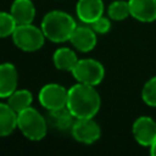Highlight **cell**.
Segmentation results:
<instances>
[{"instance_id":"obj_1","label":"cell","mask_w":156,"mask_h":156,"mask_svg":"<svg viewBox=\"0 0 156 156\" xmlns=\"http://www.w3.org/2000/svg\"><path fill=\"white\" fill-rule=\"evenodd\" d=\"M100 95L94 85L77 83L68 89L67 108L76 118H93L100 108Z\"/></svg>"},{"instance_id":"obj_2","label":"cell","mask_w":156,"mask_h":156,"mask_svg":"<svg viewBox=\"0 0 156 156\" xmlns=\"http://www.w3.org/2000/svg\"><path fill=\"white\" fill-rule=\"evenodd\" d=\"M77 24L73 17L63 11L54 10L48 12L41 21V30L49 40L63 43L69 40Z\"/></svg>"},{"instance_id":"obj_3","label":"cell","mask_w":156,"mask_h":156,"mask_svg":"<svg viewBox=\"0 0 156 156\" xmlns=\"http://www.w3.org/2000/svg\"><path fill=\"white\" fill-rule=\"evenodd\" d=\"M17 128L29 140H41L46 135L48 121L33 107H27L17 113Z\"/></svg>"},{"instance_id":"obj_4","label":"cell","mask_w":156,"mask_h":156,"mask_svg":"<svg viewBox=\"0 0 156 156\" xmlns=\"http://www.w3.org/2000/svg\"><path fill=\"white\" fill-rule=\"evenodd\" d=\"M12 40L18 49L27 52H33L41 49L45 41V35L41 28L39 29L32 23L18 24L12 33Z\"/></svg>"},{"instance_id":"obj_5","label":"cell","mask_w":156,"mask_h":156,"mask_svg":"<svg viewBox=\"0 0 156 156\" xmlns=\"http://www.w3.org/2000/svg\"><path fill=\"white\" fill-rule=\"evenodd\" d=\"M71 72L77 82L94 87L100 84L105 76L104 66L99 61L93 58L78 60V62L76 63V66Z\"/></svg>"},{"instance_id":"obj_6","label":"cell","mask_w":156,"mask_h":156,"mask_svg":"<svg viewBox=\"0 0 156 156\" xmlns=\"http://www.w3.org/2000/svg\"><path fill=\"white\" fill-rule=\"evenodd\" d=\"M67 95L68 90L65 87L56 83H50L40 89L38 99L40 105L48 111H50L65 107L67 105Z\"/></svg>"},{"instance_id":"obj_7","label":"cell","mask_w":156,"mask_h":156,"mask_svg":"<svg viewBox=\"0 0 156 156\" xmlns=\"http://www.w3.org/2000/svg\"><path fill=\"white\" fill-rule=\"evenodd\" d=\"M71 133L77 141L93 144L100 138L101 129L93 118H76L71 128Z\"/></svg>"},{"instance_id":"obj_8","label":"cell","mask_w":156,"mask_h":156,"mask_svg":"<svg viewBox=\"0 0 156 156\" xmlns=\"http://www.w3.org/2000/svg\"><path fill=\"white\" fill-rule=\"evenodd\" d=\"M132 133L139 145L150 147L156 141V122L149 116H140L133 122Z\"/></svg>"},{"instance_id":"obj_9","label":"cell","mask_w":156,"mask_h":156,"mask_svg":"<svg viewBox=\"0 0 156 156\" xmlns=\"http://www.w3.org/2000/svg\"><path fill=\"white\" fill-rule=\"evenodd\" d=\"M69 41L78 51L88 52L96 45V33L90 26H77L69 38Z\"/></svg>"},{"instance_id":"obj_10","label":"cell","mask_w":156,"mask_h":156,"mask_svg":"<svg viewBox=\"0 0 156 156\" xmlns=\"http://www.w3.org/2000/svg\"><path fill=\"white\" fill-rule=\"evenodd\" d=\"M76 12L83 23L90 24L102 16L104 2L102 0H78Z\"/></svg>"},{"instance_id":"obj_11","label":"cell","mask_w":156,"mask_h":156,"mask_svg":"<svg viewBox=\"0 0 156 156\" xmlns=\"http://www.w3.org/2000/svg\"><path fill=\"white\" fill-rule=\"evenodd\" d=\"M130 16L144 23L156 21V0H128Z\"/></svg>"},{"instance_id":"obj_12","label":"cell","mask_w":156,"mask_h":156,"mask_svg":"<svg viewBox=\"0 0 156 156\" xmlns=\"http://www.w3.org/2000/svg\"><path fill=\"white\" fill-rule=\"evenodd\" d=\"M18 73L12 63L0 65V98H9L17 88Z\"/></svg>"},{"instance_id":"obj_13","label":"cell","mask_w":156,"mask_h":156,"mask_svg":"<svg viewBox=\"0 0 156 156\" xmlns=\"http://www.w3.org/2000/svg\"><path fill=\"white\" fill-rule=\"evenodd\" d=\"M10 13L18 24H29L35 17V7L30 0H15L11 5Z\"/></svg>"},{"instance_id":"obj_14","label":"cell","mask_w":156,"mask_h":156,"mask_svg":"<svg viewBox=\"0 0 156 156\" xmlns=\"http://www.w3.org/2000/svg\"><path fill=\"white\" fill-rule=\"evenodd\" d=\"M48 124L51 126L55 129L58 130H66V129H71L76 117L71 113V111L67 108V106L61 107V108H56V110H50L48 113Z\"/></svg>"},{"instance_id":"obj_15","label":"cell","mask_w":156,"mask_h":156,"mask_svg":"<svg viewBox=\"0 0 156 156\" xmlns=\"http://www.w3.org/2000/svg\"><path fill=\"white\" fill-rule=\"evenodd\" d=\"M17 127V112L9 104H0V136L10 135Z\"/></svg>"},{"instance_id":"obj_16","label":"cell","mask_w":156,"mask_h":156,"mask_svg":"<svg viewBox=\"0 0 156 156\" xmlns=\"http://www.w3.org/2000/svg\"><path fill=\"white\" fill-rule=\"evenodd\" d=\"M54 60V65L57 69L61 71H72L73 67L76 66V63L78 62L77 55L73 50L68 49V48H60L54 52L52 56Z\"/></svg>"},{"instance_id":"obj_17","label":"cell","mask_w":156,"mask_h":156,"mask_svg":"<svg viewBox=\"0 0 156 156\" xmlns=\"http://www.w3.org/2000/svg\"><path fill=\"white\" fill-rule=\"evenodd\" d=\"M32 93L26 89H16L9 98H7V104L15 112H21L24 108L29 107L32 104Z\"/></svg>"},{"instance_id":"obj_18","label":"cell","mask_w":156,"mask_h":156,"mask_svg":"<svg viewBox=\"0 0 156 156\" xmlns=\"http://www.w3.org/2000/svg\"><path fill=\"white\" fill-rule=\"evenodd\" d=\"M107 15L110 20L113 21H123L128 16H130L129 2L124 0H116L108 5Z\"/></svg>"},{"instance_id":"obj_19","label":"cell","mask_w":156,"mask_h":156,"mask_svg":"<svg viewBox=\"0 0 156 156\" xmlns=\"http://www.w3.org/2000/svg\"><path fill=\"white\" fill-rule=\"evenodd\" d=\"M141 99L146 105L156 107V76L151 77L144 84L141 90Z\"/></svg>"},{"instance_id":"obj_20","label":"cell","mask_w":156,"mask_h":156,"mask_svg":"<svg viewBox=\"0 0 156 156\" xmlns=\"http://www.w3.org/2000/svg\"><path fill=\"white\" fill-rule=\"evenodd\" d=\"M16 27L17 23L15 22L12 15L10 12L0 11V38H6L12 35Z\"/></svg>"},{"instance_id":"obj_21","label":"cell","mask_w":156,"mask_h":156,"mask_svg":"<svg viewBox=\"0 0 156 156\" xmlns=\"http://www.w3.org/2000/svg\"><path fill=\"white\" fill-rule=\"evenodd\" d=\"M89 26L93 28V30L95 33H98V34H105L111 28V21L107 17L101 16L100 18H98L96 21H94L93 23H90Z\"/></svg>"},{"instance_id":"obj_22","label":"cell","mask_w":156,"mask_h":156,"mask_svg":"<svg viewBox=\"0 0 156 156\" xmlns=\"http://www.w3.org/2000/svg\"><path fill=\"white\" fill-rule=\"evenodd\" d=\"M150 155L151 156H156V141L150 146Z\"/></svg>"}]
</instances>
